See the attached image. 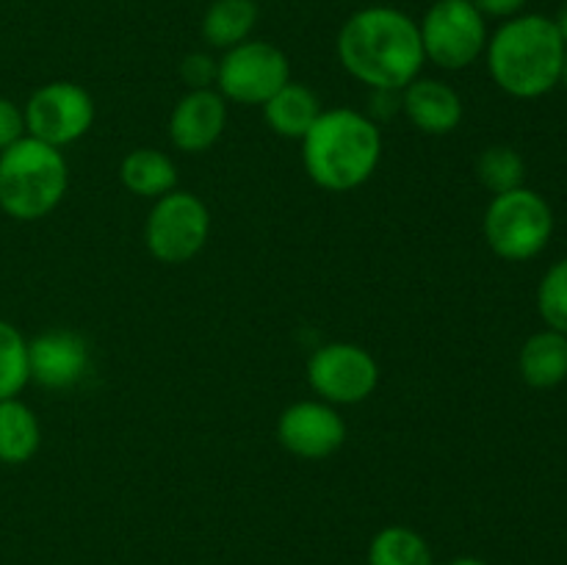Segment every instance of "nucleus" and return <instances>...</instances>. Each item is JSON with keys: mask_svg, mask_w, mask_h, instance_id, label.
Wrapping results in <instances>:
<instances>
[{"mask_svg": "<svg viewBox=\"0 0 567 565\" xmlns=\"http://www.w3.org/2000/svg\"><path fill=\"white\" fill-rule=\"evenodd\" d=\"M424 59L441 70H465L487 48V20L471 0H435L419 22Z\"/></svg>", "mask_w": 567, "mask_h": 565, "instance_id": "423d86ee", "label": "nucleus"}, {"mask_svg": "<svg viewBox=\"0 0 567 565\" xmlns=\"http://www.w3.org/2000/svg\"><path fill=\"white\" fill-rule=\"evenodd\" d=\"M120 181L136 197L158 199L177 186V166L161 150L138 147L122 158Z\"/></svg>", "mask_w": 567, "mask_h": 565, "instance_id": "f3484780", "label": "nucleus"}, {"mask_svg": "<svg viewBox=\"0 0 567 565\" xmlns=\"http://www.w3.org/2000/svg\"><path fill=\"white\" fill-rule=\"evenodd\" d=\"M537 310L551 330L567 336V258L557 260L537 286Z\"/></svg>", "mask_w": 567, "mask_h": 565, "instance_id": "5701e85b", "label": "nucleus"}, {"mask_svg": "<svg viewBox=\"0 0 567 565\" xmlns=\"http://www.w3.org/2000/svg\"><path fill=\"white\" fill-rule=\"evenodd\" d=\"M291 81V64L277 44L247 39L225 50L216 66V86L225 100L238 105H264Z\"/></svg>", "mask_w": 567, "mask_h": 565, "instance_id": "6e6552de", "label": "nucleus"}, {"mask_svg": "<svg viewBox=\"0 0 567 565\" xmlns=\"http://www.w3.org/2000/svg\"><path fill=\"white\" fill-rule=\"evenodd\" d=\"M476 177L482 186L496 197V194H507L513 188L524 186L526 164L520 153L507 144H493L476 161Z\"/></svg>", "mask_w": 567, "mask_h": 565, "instance_id": "412c9836", "label": "nucleus"}, {"mask_svg": "<svg viewBox=\"0 0 567 565\" xmlns=\"http://www.w3.org/2000/svg\"><path fill=\"white\" fill-rule=\"evenodd\" d=\"M369 565H435L432 548L410 526H385L371 537Z\"/></svg>", "mask_w": 567, "mask_h": 565, "instance_id": "aec40b11", "label": "nucleus"}, {"mask_svg": "<svg viewBox=\"0 0 567 565\" xmlns=\"http://www.w3.org/2000/svg\"><path fill=\"white\" fill-rule=\"evenodd\" d=\"M31 380L28 341L11 321L0 319V399L20 397Z\"/></svg>", "mask_w": 567, "mask_h": 565, "instance_id": "4be33fe9", "label": "nucleus"}, {"mask_svg": "<svg viewBox=\"0 0 567 565\" xmlns=\"http://www.w3.org/2000/svg\"><path fill=\"white\" fill-rule=\"evenodd\" d=\"M554 22H557L559 33H563V39H565V44H567V3H565V9L559 11V17Z\"/></svg>", "mask_w": 567, "mask_h": 565, "instance_id": "bb28decb", "label": "nucleus"}, {"mask_svg": "<svg viewBox=\"0 0 567 565\" xmlns=\"http://www.w3.org/2000/svg\"><path fill=\"white\" fill-rule=\"evenodd\" d=\"M338 59L371 92H402L426 61L419 22L393 6H365L341 25Z\"/></svg>", "mask_w": 567, "mask_h": 565, "instance_id": "f257e3e1", "label": "nucleus"}, {"mask_svg": "<svg viewBox=\"0 0 567 565\" xmlns=\"http://www.w3.org/2000/svg\"><path fill=\"white\" fill-rule=\"evenodd\" d=\"M518 371L526 386L557 388L567 380V336L565 332L546 330L526 338L518 355Z\"/></svg>", "mask_w": 567, "mask_h": 565, "instance_id": "2eb2a0df", "label": "nucleus"}, {"mask_svg": "<svg viewBox=\"0 0 567 565\" xmlns=\"http://www.w3.org/2000/svg\"><path fill=\"white\" fill-rule=\"evenodd\" d=\"M22 114L28 136L61 150L86 136L94 122V100L78 83L50 81L28 97Z\"/></svg>", "mask_w": 567, "mask_h": 565, "instance_id": "1a4fd4ad", "label": "nucleus"}, {"mask_svg": "<svg viewBox=\"0 0 567 565\" xmlns=\"http://www.w3.org/2000/svg\"><path fill=\"white\" fill-rule=\"evenodd\" d=\"M277 438L282 449L302 460H324L347 441V421L336 404L321 399H305L286 408L277 421Z\"/></svg>", "mask_w": 567, "mask_h": 565, "instance_id": "9b49d317", "label": "nucleus"}, {"mask_svg": "<svg viewBox=\"0 0 567 565\" xmlns=\"http://www.w3.org/2000/svg\"><path fill=\"white\" fill-rule=\"evenodd\" d=\"M70 170L59 147L22 136L0 153V208L17 222H37L64 199Z\"/></svg>", "mask_w": 567, "mask_h": 565, "instance_id": "20e7f679", "label": "nucleus"}, {"mask_svg": "<svg viewBox=\"0 0 567 565\" xmlns=\"http://www.w3.org/2000/svg\"><path fill=\"white\" fill-rule=\"evenodd\" d=\"M216 66H219V61L210 59L208 53H192L183 59L181 78L192 89H214Z\"/></svg>", "mask_w": 567, "mask_h": 565, "instance_id": "b1692460", "label": "nucleus"}, {"mask_svg": "<svg viewBox=\"0 0 567 565\" xmlns=\"http://www.w3.org/2000/svg\"><path fill=\"white\" fill-rule=\"evenodd\" d=\"M399 100L410 125L426 136H446L463 120V100L446 81L415 78L399 92Z\"/></svg>", "mask_w": 567, "mask_h": 565, "instance_id": "4468645a", "label": "nucleus"}, {"mask_svg": "<svg viewBox=\"0 0 567 565\" xmlns=\"http://www.w3.org/2000/svg\"><path fill=\"white\" fill-rule=\"evenodd\" d=\"M559 83H565V86H567V50H565V61H563V78H559Z\"/></svg>", "mask_w": 567, "mask_h": 565, "instance_id": "c85d7f7f", "label": "nucleus"}, {"mask_svg": "<svg viewBox=\"0 0 567 565\" xmlns=\"http://www.w3.org/2000/svg\"><path fill=\"white\" fill-rule=\"evenodd\" d=\"M210 236V214L208 205L192 192H177L155 199L153 210L144 227V242L150 255L161 264H186L199 249L205 247Z\"/></svg>", "mask_w": 567, "mask_h": 565, "instance_id": "0eeeda50", "label": "nucleus"}, {"mask_svg": "<svg viewBox=\"0 0 567 565\" xmlns=\"http://www.w3.org/2000/svg\"><path fill=\"white\" fill-rule=\"evenodd\" d=\"M487 247L504 260H532L554 236V210L546 197L520 186L491 199L482 219Z\"/></svg>", "mask_w": 567, "mask_h": 565, "instance_id": "39448f33", "label": "nucleus"}, {"mask_svg": "<svg viewBox=\"0 0 567 565\" xmlns=\"http://www.w3.org/2000/svg\"><path fill=\"white\" fill-rule=\"evenodd\" d=\"M227 127V105L216 89H192L169 116V138L183 153H205Z\"/></svg>", "mask_w": 567, "mask_h": 565, "instance_id": "ddd939ff", "label": "nucleus"}, {"mask_svg": "<svg viewBox=\"0 0 567 565\" xmlns=\"http://www.w3.org/2000/svg\"><path fill=\"white\" fill-rule=\"evenodd\" d=\"M42 427L20 399H0V463L22 465L39 452Z\"/></svg>", "mask_w": 567, "mask_h": 565, "instance_id": "a211bd4d", "label": "nucleus"}, {"mask_svg": "<svg viewBox=\"0 0 567 565\" xmlns=\"http://www.w3.org/2000/svg\"><path fill=\"white\" fill-rule=\"evenodd\" d=\"M449 565H487V563L480 557H457V559H452Z\"/></svg>", "mask_w": 567, "mask_h": 565, "instance_id": "cd10ccee", "label": "nucleus"}, {"mask_svg": "<svg viewBox=\"0 0 567 565\" xmlns=\"http://www.w3.org/2000/svg\"><path fill=\"white\" fill-rule=\"evenodd\" d=\"M266 125L282 138H305V133L313 127V122L321 116V103L313 89L305 83H291L271 94L264 103Z\"/></svg>", "mask_w": 567, "mask_h": 565, "instance_id": "dca6fc26", "label": "nucleus"}, {"mask_svg": "<svg viewBox=\"0 0 567 565\" xmlns=\"http://www.w3.org/2000/svg\"><path fill=\"white\" fill-rule=\"evenodd\" d=\"M482 17H493V20H509V17L524 14L526 0H471Z\"/></svg>", "mask_w": 567, "mask_h": 565, "instance_id": "a878e982", "label": "nucleus"}, {"mask_svg": "<svg viewBox=\"0 0 567 565\" xmlns=\"http://www.w3.org/2000/svg\"><path fill=\"white\" fill-rule=\"evenodd\" d=\"M31 380L44 388H72L92 366L86 338L72 330H48L28 341Z\"/></svg>", "mask_w": 567, "mask_h": 565, "instance_id": "f8f14e48", "label": "nucleus"}, {"mask_svg": "<svg viewBox=\"0 0 567 565\" xmlns=\"http://www.w3.org/2000/svg\"><path fill=\"white\" fill-rule=\"evenodd\" d=\"M22 136H28L25 114H22V109L14 100L0 97V153L14 142H20Z\"/></svg>", "mask_w": 567, "mask_h": 565, "instance_id": "393cba45", "label": "nucleus"}, {"mask_svg": "<svg viewBox=\"0 0 567 565\" xmlns=\"http://www.w3.org/2000/svg\"><path fill=\"white\" fill-rule=\"evenodd\" d=\"M382 133L374 120L352 109H327L302 138L310 181L327 192H352L377 172Z\"/></svg>", "mask_w": 567, "mask_h": 565, "instance_id": "7ed1b4c3", "label": "nucleus"}, {"mask_svg": "<svg viewBox=\"0 0 567 565\" xmlns=\"http://www.w3.org/2000/svg\"><path fill=\"white\" fill-rule=\"evenodd\" d=\"M308 382L321 402L358 404L377 391L380 366L358 343L332 341L310 355Z\"/></svg>", "mask_w": 567, "mask_h": 565, "instance_id": "9d476101", "label": "nucleus"}, {"mask_svg": "<svg viewBox=\"0 0 567 565\" xmlns=\"http://www.w3.org/2000/svg\"><path fill=\"white\" fill-rule=\"evenodd\" d=\"M258 25L255 0H214L203 17V37L210 48L230 50L247 42Z\"/></svg>", "mask_w": 567, "mask_h": 565, "instance_id": "6ab92c4d", "label": "nucleus"}, {"mask_svg": "<svg viewBox=\"0 0 567 565\" xmlns=\"http://www.w3.org/2000/svg\"><path fill=\"white\" fill-rule=\"evenodd\" d=\"M565 50L567 44L551 17H509L487 39V70L502 92L518 100H535L559 83Z\"/></svg>", "mask_w": 567, "mask_h": 565, "instance_id": "f03ea898", "label": "nucleus"}]
</instances>
